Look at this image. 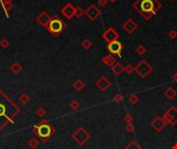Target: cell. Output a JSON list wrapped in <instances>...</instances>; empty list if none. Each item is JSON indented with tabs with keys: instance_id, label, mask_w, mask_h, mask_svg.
<instances>
[{
	"instance_id": "1",
	"label": "cell",
	"mask_w": 177,
	"mask_h": 149,
	"mask_svg": "<svg viewBox=\"0 0 177 149\" xmlns=\"http://www.w3.org/2000/svg\"><path fill=\"white\" fill-rule=\"evenodd\" d=\"M135 7L145 16H149L151 13L153 14L154 10L157 9L153 0H139L138 2L135 3Z\"/></svg>"
},
{
	"instance_id": "2",
	"label": "cell",
	"mask_w": 177,
	"mask_h": 149,
	"mask_svg": "<svg viewBox=\"0 0 177 149\" xmlns=\"http://www.w3.org/2000/svg\"><path fill=\"white\" fill-rule=\"evenodd\" d=\"M166 124H170V125H175L177 123V108L175 107H171L169 108L166 113L163 115Z\"/></svg>"
},
{
	"instance_id": "3",
	"label": "cell",
	"mask_w": 177,
	"mask_h": 149,
	"mask_svg": "<svg viewBox=\"0 0 177 149\" xmlns=\"http://www.w3.org/2000/svg\"><path fill=\"white\" fill-rule=\"evenodd\" d=\"M73 137H74V139L76 140V142H77L78 144L83 145L84 143H86V142L90 139V134L85 129L80 127V129L75 133Z\"/></svg>"
},
{
	"instance_id": "4",
	"label": "cell",
	"mask_w": 177,
	"mask_h": 149,
	"mask_svg": "<svg viewBox=\"0 0 177 149\" xmlns=\"http://www.w3.org/2000/svg\"><path fill=\"white\" fill-rule=\"evenodd\" d=\"M108 51L110 52L111 54L119 55L121 53V51H122V45L117 39H115L113 41H110L108 45Z\"/></svg>"
},
{
	"instance_id": "5",
	"label": "cell",
	"mask_w": 177,
	"mask_h": 149,
	"mask_svg": "<svg viewBox=\"0 0 177 149\" xmlns=\"http://www.w3.org/2000/svg\"><path fill=\"white\" fill-rule=\"evenodd\" d=\"M151 72V67L146 61H142L140 64L137 66V72H138L142 78H145L148 76L149 72Z\"/></svg>"
},
{
	"instance_id": "6",
	"label": "cell",
	"mask_w": 177,
	"mask_h": 149,
	"mask_svg": "<svg viewBox=\"0 0 177 149\" xmlns=\"http://www.w3.org/2000/svg\"><path fill=\"white\" fill-rule=\"evenodd\" d=\"M151 126L157 131V133H161V131L165 129V126H166V122H165L163 116L162 117H161V116H157V117L151 121Z\"/></svg>"
},
{
	"instance_id": "7",
	"label": "cell",
	"mask_w": 177,
	"mask_h": 149,
	"mask_svg": "<svg viewBox=\"0 0 177 149\" xmlns=\"http://www.w3.org/2000/svg\"><path fill=\"white\" fill-rule=\"evenodd\" d=\"M49 28L53 33H58V32H60V31L62 30V28H63V24H62L61 21L58 20V19H54V20H52L51 22H50Z\"/></svg>"
},
{
	"instance_id": "8",
	"label": "cell",
	"mask_w": 177,
	"mask_h": 149,
	"mask_svg": "<svg viewBox=\"0 0 177 149\" xmlns=\"http://www.w3.org/2000/svg\"><path fill=\"white\" fill-rule=\"evenodd\" d=\"M9 110L10 108L6 107V105L3 103H0V122H3L5 120H8L9 117Z\"/></svg>"
},
{
	"instance_id": "9",
	"label": "cell",
	"mask_w": 177,
	"mask_h": 149,
	"mask_svg": "<svg viewBox=\"0 0 177 149\" xmlns=\"http://www.w3.org/2000/svg\"><path fill=\"white\" fill-rule=\"evenodd\" d=\"M39 137L41 138H48V137L51 135V129H50L49 125L47 124H43L39 127V131H37Z\"/></svg>"
},
{
	"instance_id": "10",
	"label": "cell",
	"mask_w": 177,
	"mask_h": 149,
	"mask_svg": "<svg viewBox=\"0 0 177 149\" xmlns=\"http://www.w3.org/2000/svg\"><path fill=\"white\" fill-rule=\"evenodd\" d=\"M96 85H98V87L100 88L102 91H105L106 89H108L109 88V86L111 85V83H110V81L107 79V78L103 77L102 79L98 80V83H96Z\"/></svg>"
},
{
	"instance_id": "11",
	"label": "cell",
	"mask_w": 177,
	"mask_h": 149,
	"mask_svg": "<svg viewBox=\"0 0 177 149\" xmlns=\"http://www.w3.org/2000/svg\"><path fill=\"white\" fill-rule=\"evenodd\" d=\"M176 94H177V92L175 91L174 88H172V87H169L167 90H166V91H165V96H166V98H167L169 100H174V98L176 96Z\"/></svg>"
},
{
	"instance_id": "12",
	"label": "cell",
	"mask_w": 177,
	"mask_h": 149,
	"mask_svg": "<svg viewBox=\"0 0 177 149\" xmlns=\"http://www.w3.org/2000/svg\"><path fill=\"white\" fill-rule=\"evenodd\" d=\"M124 149H142V147H141V145L139 144L138 142H136L135 140H133V141H131L125 147H124Z\"/></svg>"
},
{
	"instance_id": "13",
	"label": "cell",
	"mask_w": 177,
	"mask_h": 149,
	"mask_svg": "<svg viewBox=\"0 0 177 149\" xmlns=\"http://www.w3.org/2000/svg\"><path fill=\"white\" fill-rule=\"evenodd\" d=\"M122 70H123V67L121 66L119 63H116V64L113 66V72H115L116 74H119L120 72H122Z\"/></svg>"
},
{
	"instance_id": "14",
	"label": "cell",
	"mask_w": 177,
	"mask_h": 149,
	"mask_svg": "<svg viewBox=\"0 0 177 149\" xmlns=\"http://www.w3.org/2000/svg\"><path fill=\"white\" fill-rule=\"evenodd\" d=\"M125 131H127L128 134H134V131H135V126H134V124L133 123H126Z\"/></svg>"
},
{
	"instance_id": "15",
	"label": "cell",
	"mask_w": 177,
	"mask_h": 149,
	"mask_svg": "<svg viewBox=\"0 0 177 149\" xmlns=\"http://www.w3.org/2000/svg\"><path fill=\"white\" fill-rule=\"evenodd\" d=\"M138 100H139V98H138V96H137L136 94H133V95H131V96L128 98V102H130L131 104H133V105H135V104L138 103Z\"/></svg>"
},
{
	"instance_id": "16",
	"label": "cell",
	"mask_w": 177,
	"mask_h": 149,
	"mask_svg": "<svg viewBox=\"0 0 177 149\" xmlns=\"http://www.w3.org/2000/svg\"><path fill=\"white\" fill-rule=\"evenodd\" d=\"M133 119H134V117L132 116V114L127 113V114H125V115H124V120H125L126 123H132Z\"/></svg>"
},
{
	"instance_id": "17",
	"label": "cell",
	"mask_w": 177,
	"mask_h": 149,
	"mask_svg": "<svg viewBox=\"0 0 177 149\" xmlns=\"http://www.w3.org/2000/svg\"><path fill=\"white\" fill-rule=\"evenodd\" d=\"M121 100H122V96H121L120 94H116L115 96H114V102H115V103H120Z\"/></svg>"
},
{
	"instance_id": "18",
	"label": "cell",
	"mask_w": 177,
	"mask_h": 149,
	"mask_svg": "<svg viewBox=\"0 0 177 149\" xmlns=\"http://www.w3.org/2000/svg\"><path fill=\"white\" fill-rule=\"evenodd\" d=\"M75 87L77 88L78 90H80V89H81V88L83 87V84H82V83H81V82H80V81H78L77 84H75Z\"/></svg>"
},
{
	"instance_id": "19",
	"label": "cell",
	"mask_w": 177,
	"mask_h": 149,
	"mask_svg": "<svg viewBox=\"0 0 177 149\" xmlns=\"http://www.w3.org/2000/svg\"><path fill=\"white\" fill-rule=\"evenodd\" d=\"M107 58H108V59H107V63H108V64H111V62L113 61V57H107Z\"/></svg>"
},
{
	"instance_id": "20",
	"label": "cell",
	"mask_w": 177,
	"mask_h": 149,
	"mask_svg": "<svg viewBox=\"0 0 177 149\" xmlns=\"http://www.w3.org/2000/svg\"><path fill=\"white\" fill-rule=\"evenodd\" d=\"M126 72H132V66L131 65H128V67H126Z\"/></svg>"
},
{
	"instance_id": "21",
	"label": "cell",
	"mask_w": 177,
	"mask_h": 149,
	"mask_svg": "<svg viewBox=\"0 0 177 149\" xmlns=\"http://www.w3.org/2000/svg\"><path fill=\"white\" fill-rule=\"evenodd\" d=\"M172 149H177V143H175L174 145L172 146Z\"/></svg>"
}]
</instances>
